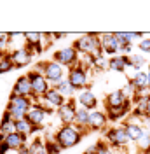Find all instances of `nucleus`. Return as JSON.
<instances>
[{
	"label": "nucleus",
	"mask_w": 150,
	"mask_h": 154,
	"mask_svg": "<svg viewBox=\"0 0 150 154\" xmlns=\"http://www.w3.org/2000/svg\"><path fill=\"white\" fill-rule=\"evenodd\" d=\"M74 48L79 49L80 53L89 54V56L98 54V53H103V51H101V42H100V37H98L96 33H89V35L80 37L77 42H75Z\"/></svg>",
	"instance_id": "obj_1"
},
{
	"label": "nucleus",
	"mask_w": 150,
	"mask_h": 154,
	"mask_svg": "<svg viewBox=\"0 0 150 154\" xmlns=\"http://www.w3.org/2000/svg\"><path fill=\"white\" fill-rule=\"evenodd\" d=\"M56 142L59 144L61 149H70L80 142V133L74 126H63L56 135Z\"/></svg>",
	"instance_id": "obj_2"
},
{
	"label": "nucleus",
	"mask_w": 150,
	"mask_h": 154,
	"mask_svg": "<svg viewBox=\"0 0 150 154\" xmlns=\"http://www.w3.org/2000/svg\"><path fill=\"white\" fill-rule=\"evenodd\" d=\"M44 74H46L47 82H54L59 84L61 82V77H63V65H59L58 61H49L44 65Z\"/></svg>",
	"instance_id": "obj_3"
},
{
	"label": "nucleus",
	"mask_w": 150,
	"mask_h": 154,
	"mask_svg": "<svg viewBox=\"0 0 150 154\" xmlns=\"http://www.w3.org/2000/svg\"><path fill=\"white\" fill-rule=\"evenodd\" d=\"M46 114H52V110H51V109H46V107H40V105H33V107H30L28 114H26V119H28L35 128H38V126L44 123Z\"/></svg>",
	"instance_id": "obj_4"
},
{
	"label": "nucleus",
	"mask_w": 150,
	"mask_h": 154,
	"mask_svg": "<svg viewBox=\"0 0 150 154\" xmlns=\"http://www.w3.org/2000/svg\"><path fill=\"white\" fill-rule=\"evenodd\" d=\"M100 42H101V51L106 53V54H115L119 49H121V44L115 37V33H103L100 35Z\"/></svg>",
	"instance_id": "obj_5"
},
{
	"label": "nucleus",
	"mask_w": 150,
	"mask_h": 154,
	"mask_svg": "<svg viewBox=\"0 0 150 154\" xmlns=\"http://www.w3.org/2000/svg\"><path fill=\"white\" fill-rule=\"evenodd\" d=\"M106 138L108 142L113 144L115 147H122L129 142V135L126 131V128H113V130H108L106 131Z\"/></svg>",
	"instance_id": "obj_6"
},
{
	"label": "nucleus",
	"mask_w": 150,
	"mask_h": 154,
	"mask_svg": "<svg viewBox=\"0 0 150 154\" xmlns=\"http://www.w3.org/2000/svg\"><path fill=\"white\" fill-rule=\"evenodd\" d=\"M28 79H30V82H32V89H33L35 95H46L47 91H49V82H47L46 77H42L40 74L30 72Z\"/></svg>",
	"instance_id": "obj_7"
},
{
	"label": "nucleus",
	"mask_w": 150,
	"mask_h": 154,
	"mask_svg": "<svg viewBox=\"0 0 150 154\" xmlns=\"http://www.w3.org/2000/svg\"><path fill=\"white\" fill-rule=\"evenodd\" d=\"M68 82L72 84V88H74V89H79V88L86 86V82H87V75H86V70H84L82 67H74V68H70Z\"/></svg>",
	"instance_id": "obj_8"
},
{
	"label": "nucleus",
	"mask_w": 150,
	"mask_h": 154,
	"mask_svg": "<svg viewBox=\"0 0 150 154\" xmlns=\"http://www.w3.org/2000/svg\"><path fill=\"white\" fill-rule=\"evenodd\" d=\"M0 142H5V144L9 145V149H21L25 142H26V135H21L18 131H14V133H9V135H0Z\"/></svg>",
	"instance_id": "obj_9"
},
{
	"label": "nucleus",
	"mask_w": 150,
	"mask_h": 154,
	"mask_svg": "<svg viewBox=\"0 0 150 154\" xmlns=\"http://www.w3.org/2000/svg\"><path fill=\"white\" fill-rule=\"evenodd\" d=\"M108 68L113 72H124L126 68H133L131 67V58L121 54V56H112L108 61Z\"/></svg>",
	"instance_id": "obj_10"
},
{
	"label": "nucleus",
	"mask_w": 150,
	"mask_h": 154,
	"mask_svg": "<svg viewBox=\"0 0 150 154\" xmlns=\"http://www.w3.org/2000/svg\"><path fill=\"white\" fill-rule=\"evenodd\" d=\"M54 60H56L59 65H72L75 60H77V49L75 48H66L61 49L54 54Z\"/></svg>",
	"instance_id": "obj_11"
},
{
	"label": "nucleus",
	"mask_w": 150,
	"mask_h": 154,
	"mask_svg": "<svg viewBox=\"0 0 150 154\" xmlns=\"http://www.w3.org/2000/svg\"><path fill=\"white\" fill-rule=\"evenodd\" d=\"M58 116H59V119H61L65 125L74 123L75 117H77V110H75V107H74V102H68V103H65L63 107H59Z\"/></svg>",
	"instance_id": "obj_12"
},
{
	"label": "nucleus",
	"mask_w": 150,
	"mask_h": 154,
	"mask_svg": "<svg viewBox=\"0 0 150 154\" xmlns=\"http://www.w3.org/2000/svg\"><path fill=\"white\" fill-rule=\"evenodd\" d=\"M30 100L26 96H19V95H10V100H9V109H18V110H23V112H26L28 114L30 110Z\"/></svg>",
	"instance_id": "obj_13"
},
{
	"label": "nucleus",
	"mask_w": 150,
	"mask_h": 154,
	"mask_svg": "<svg viewBox=\"0 0 150 154\" xmlns=\"http://www.w3.org/2000/svg\"><path fill=\"white\" fill-rule=\"evenodd\" d=\"M14 95H19V96H28L33 93V89H32V82H30L28 77H19L18 82H16V86H14V91H12Z\"/></svg>",
	"instance_id": "obj_14"
},
{
	"label": "nucleus",
	"mask_w": 150,
	"mask_h": 154,
	"mask_svg": "<svg viewBox=\"0 0 150 154\" xmlns=\"http://www.w3.org/2000/svg\"><path fill=\"white\" fill-rule=\"evenodd\" d=\"M106 117L108 116L103 114L101 110H93V112H89V126L93 130H101L106 125Z\"/></svg>",
	"instance_id": "obj_15"
},
{
	"label": "nucleus",
	"mask_w": 150,
	"mask_h": 154,
	"mask_svg": "<svg viewBox=\"0 0 150 154\" xmlns=\"http://www.w3.org/2000/svg\"><path fill=\"white\" fill-rule=\"evenodd\" d=\"M105 102H106V105L108 107H122V105H126L129 100H128V96L124 95L122 89H117V91H113Z\"/></svg>",
	"instance_id": "obj_16"
},
{
	"label": "nucleus",
	"mask_w": 150,
	"mask_h": 154,
	"mask_svg": "<svg viewBox=\"0 0 150 154\" xmlns=\"http://www.w3.org/2000/svg\"><path fill=\"white\" fill-rule=\"evenodd\" d=\"M129 82L136 88V91H143V89H147V88L150 86L148 84V74H145V72H141L140 70V72L134 74V77H133Z\"/></svg>",
	"instance_id": "obj_17"
},
{
	"label": "nucleus",
	"mask_w": 150,
	"mask_h": 154,
	"mask_svg": "<svg viewBox=\"0 0 150 154\" xmlns=\"http://www.w3.org/2000/svg\"><path fill=\"white\" fill-rule=\"evenodd\" d=\"M16 131V121L9 116V112H5L0 123V135H9Z\"/></svg>",
	"instance_id": "obj_18"
},
{
	"label": "nucleus",
	"mask_w": 150,
	"mask_h": 154,
	"mask_svg": "<svg viewBox=\"0 0 150 154\" xmlns=\"http://www.w3.org/2000/svg\"><path fill=\"white\" fill-rule=\"evenodd\" d=\"M46 100H47V103L52 107V105H56V107H63L65 105V96L61 95L58 89H49L46 93Z\"/></svg>",
	"instance_id": "obj_19"
},
{
	"label": "nucleus",
	"mask_w": 150,
	"mask_h": 154,
	"mask_svg": "<svg viewBox=\"0 0 150 154\" xmlns=\"http://www.w3.org/2000/svg\"><path fill=\"white\" fill-rule=\"evenodd\" d=\"M30 53L25 49V51H16V53H12L10 54V61H12V65H16V67H23V65H26L30 63Z\"/></svg>",
	"instance_id": "obj_20"
},
{
	"label": "nucleus",
	"mask_w": 150,
	"mask_h": 154,
	"mask_svg": "<svg viewBox=\"0 0 150 154\" xmlns=\"http://www.w3.org/2000/svg\"><path fill=\"white\" fill-rule=\"evenodd\" d=\"M126 131L129 135V140H134V142H138L141 137H143V128L140 125H134V123H128L126 125Z\"/></svg>",
	"instance_id": "obj_21"
},
{
	"label": "nucleus",
	"mask_w": 150,
	"mask_h": 154,
	"mask_svg": "<svg viewBox=\"0 0 150 154\" xmlns=\"http://www.w3.org/2000/svg\"><path fill=\"white\" fill-rule=\"evenodd\" d=\"M129 107H131V103L128 102L126 105L122 107H108V119H112V121H117L119 117H122L124 114H128V110H129Z\"/></svg>",
	"instance_id": "obj_22"
},
{
	"label": "nucleus",
	"mask_w": 150,
	"mask_h": 154,
	"mask_svg": "<svg viewBox=\"0 0 150 154\" xmlns=\"http://www.w3.org/2000/svg\"><path fill=\"white\" fill-rule=\"evenodd\" d=\"M79 102H80V105L84 107V109H94L96 107V96L91 91H84L79 96Z\"/></svg>",
	"instance_id": "obj_23"
},
{
	"label": "nucleus",
	"mask_w": 150,
	"mask_h": 154,
	"mask_svg": "<svg viewBox=\"0 0 150 154\" xmlns=\"http://www.w3.org/2000/svg\"><path fill=\"white\" fill-rule=\"evenodd\" d=\"M35 130H37V128L32 125L26 117L21 119V121H16V131L21 133V135H26V137H28V135L32 133V131H35Z\"/></svg>",
	"instance_id": "obj_24"
},
{
	"label": "nucleus",
	"mask_w": 150,
	"mask_h": 154,
	"mask_svg": "<svg viewBox=\"0 0 150 154\" xmlns=\"http://www.w3.org/2000/svg\"><path fill=\"white\" fill-rule=\"evenodd\" d=\"M25 38H26V42H28L30 46H35V48H37V51H40V48H38V44H40V38H42V35H40V33L28 32V33H25Z\"/></svg>",
	"instance_id": "obj_25"
},
{
	"label": "nucleus",
	"mask_w": 150,
	"mask_h": 154,
	"mask_svg": "<svg viewBox=\"0 0 150 154\" xmlns=\"http://www.w3.org/2000/svg\"><path fill=\"white\" fill-rule=\"evenodd\" d=\"M75 121L79 123V126H89V112L84 110V109L77 110V117H75Z\"/></svg>",
	"instance_id": "obj_26"
},
{
	"label": "nucleus",
	"mask_w": 150,
	"mask_h": 154,
	"mask_svg": "<svg viewBox=\"0 0 150 154\" xmlns=\"http://www.w3.org/2000/svg\"><path fill=\"white\" fill-rule=\"evenodd\" d=\"M56 89H58V91H59L63 96H70L72 93H74V88H72V84H70L68 81H66V82H63V81H61V82L58 84Z\"/></svg>",
	"instance_id": "obj_27"
},
{
	"label": "nucleus",
	"mask_w": 150,
	"mask_h": 154,
	"mask_svg": "<svg viewBox=\"0 0 150 154\" xmlns=\"http://www.w3.org/2000/svg\"><path fill=\"white\" fill-rule=\"evenodd\" d=\"M30 154H47V149L40 140H35L30 147Z\"/></svg>",
	"instance_id": "obj_28"
},
{
	"label": "nucleus",
	"mask_w": 150,
	"mask_h": 154,
	"mask_svg": "<svg viewBox=\"0 0 150 154\" xmlns=\"http://www.w3.org/2000/svg\"><path fill=\"white\" fill-rule=\"evenodd\" d=\"M12 61H10V56H4L0 60V74H5V72H9L12 70Z\"/></svg>",
	"instance_id": "obj_29"
},
{
	"label": "nucleus",
	"mask_w": 150,
	"mask_h": 154,
	"mask_svg": "<svg viewBox=\"0 0 150 154\" xmlns=\"http://www.w3.org/2000/svg\"><path fill=\"white\" fill-rule=\"evenodd\" d=\"M145 65V58L140 56V54H133L131 56V67H134L138 72H140V68Z\"/></svg>",
	"instance_id": "obj_30"
},
{
	"label": "nucleus",
	"mask_w": 150,
	"mask_h": 154,
	"mask_svg": "<svg viewBox=\"0 0 150 154\" xmlns=\"http://www.w3.org/2000/svg\"><path fill=\"white\" fill-rule=\"evenodd\" d=\"M138 145H140V149H143V151H148L150 149V133L148 131L143 133V137L138 140Z\"/></svg>",
	"instance_id": "obj_31"
},
{
	"label": "nucleus",
	"mask_w": 150,
	"mask_h": 154,
	"mask_svg": "<svg viewBox=\"0 0 150 154\" xmlns=\"http://www.w3.org/2000/svg\"><path fill=\"white\" fill-rule=\"evenodd\" d=\"M46 149H47V154H59L61 152V147H59L58 142H47Z\"/></svg>",
	"instance_id": "obj_32"
},
{
	"label": "nucleus",
	"mask_w": 150,
	"mask_h": 154,
	"mask_svg": "<svg viewBox=\"0 0 150 154\" xmlns=\"http://www.w3.org/2000/svg\"><path fill=\"white\" fill-rule=\"evenodd\" d=\"M138 48H140L143 53H150V38L143 37V38L140 40V44H138Z\"/></svg>",
	"instance_id": "obj_33"
},
{
	"label": "nucleus",
	"mask_w": 150,
	"mask_h": 154,
	"mask_svg": "<svg viewBox=\"0 0 150 154\" xmlns=\"http://www.w3.org/2000/svg\"><path fill=\"white\" fill-rule=\"evenodd\" d=\"M7 42H9V35H7V33H0V48L5 46Z\"/></svg>",
	"instance_id": "obj_34"
},
{
	"label": "nucleus",
	"mask_w": 150,
	"mask_h": 154,
	"mask_svg": "<svg viewBox=\"0 0 150 154\" xmlns=\"http://www.w3.org/2000/svg\"><path fill=\"white\" fill-rule=\"evenodd\" d=\"M10 149H9V145L5 144V142H0V154H7Z\"/></svg>",
	"instance_id": "obj_35"
},
{
	"label": "nucleus",
	"mask_w": 150,
	"mask_h": 154,
	"mask_svg": "<svg viewBox=\"0 0 150 154\" xmlns=\"http://www.w3.org/2000/svg\"><path fill=\"white\" fill-rule=\"evenodd\" d=\"M65 37V33H54V38H63Z\"/></svg>",
	"instance_id": "obj_36"
},
{
	"label": "nucleus",
	"mask_w": 150,
	"mask_h": 154,
	"mask_svg": "<svg viewBox=\"0 0 150 154\" xmlns=\"http://www.w3.org/2000/svg\"><path fill=\"white\" fill-rule=\"evenodd\" d=\"M147 116H150V100H148V103H147Z\"/></svg>",
	"instance_id": "obj_37"
},
{
	"label": "nucleus",
	"mask_w": 150,
	"mask_h": 154,
	"mask_svg": "<svg viewBox=\"0 0 150 154\" xmlns=\"http://www.w3.org/2000/svg\"><path fill=\"white\" fill-rule=\"evenodd\" d=\"M100 154H112V152H110V151H108V149H105L103 152H100Z\"/></svg>",
	"instance_id": "obj_38"
}]
</instances>
